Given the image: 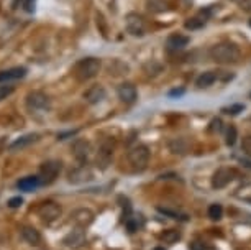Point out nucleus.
Returning <instances> with one entry per match:
<instances>
[{"mask_svg":"<svg viewBox=\"0 0 251 250\" xmlns=\"http://www.w3.org/2000/svg\"><path fill=\"white\" fill-rule=\"evenodd\" d=\"M161 239H163L166 244H174V242H177V240L181 239V232H179L177 229H169V230H166L163 235H161Z\"/></svg>","mask_w":251,"mask_h":250,"instance_id":"b1692460","label":"nucleus"},{"mask_svg":"<svg viewBox=\"0 0 251 250\" xmlns=\"http://www.w3.org/2000/svg\"><path fill=\"white\" fill-rule=\"evenodd\" d=\"M59 173H61V162L50 160V162H45L40 167V176L38 178H40L41 185H51V183L56 181Z\"/></svg>","mask_w":251,"mask_h":250,"instance_id":"423d86ee","label":"nucleus"},{"mask_svg":"<svg viewBox=\"0 0 251 250\" xmlns=\"http://www.w3.org/2000/svg\"><path fill=\"white\" fill-rule=\"evenodd\" d=\"M91 180H94V173L87 165H80L68 174V181L73 183V185H82V183H87Z\"/></svg>","mask_w":251,"mask_h":250,"instance_id":"9b49d317","label":"nucleus"},{"mask_svg":"<svg viewBox=\"0 0 251 250\" xmlns=\"http://www.w3.org/2000/svg\"><path fill=\"white\" fill-rule=\"evenodd\" d=\"M236 176V171L231 168H219L212 176V188L214 190H222L226 185H230V181Z\"/></svg>","mask_w":251,"mask_h":250,"instance_id":"1a4fd4ad","label":"nucleus"},{"mask_svg":"<svg viewBox=\"0 0 251 250\" xmlns=\"http://www.w3.org/2000/svg\"><path fill=\"white\" fill-rule=\"evenodd\" d=\"M128 163L133 167L136 171H143V169L148 167L150 162V150L145 145H138V147H133L128 152Z\"/></svg>","mask_w":251,"mask_h":250,"instance_id":"20e7f679","label":"nucleus"},{"mask_svg":"<svg viewBox=\"0 0 251 250\" xmlns=\"http://www.w3.org/2000/svg\"><path fill=\"white\" fill-rule=\"evenodd\" d=\"M100 59L94 58V56H89V58H82L80 61H77V64L74 66L73 74L74 78L80 83H86L89 79L96 78L100 71Z\"/></svg>","mask_w":251,"mask_h":250,"instance_id":"f257e3e1","label":"nucleus"},{"mask_svg":"<svg viewBox=\"0 0 251 250\" xmlns=\"http://www.w3.org/2000/svg\"><path fill=\"white\" fill-rule=\"evenodd\" d=\"M26 74V68H10L5 71H0V84H7L10 81H17V79L25 78Z\"/></svg>","mask_w":251,"mask_h":250,"instance_id":"2eb2a0df","label":"nucleus"},{"mask_svg":"<svg viewBox=\"0 0 251 250\" xmlns=\"http://www.w3.org/2000/svg\"><path fill=\"white\" fill-rule=\"evenodd\" d=\"M38 186H41V181H40V178H38V176H25V178H22V180L17 183L18 190L25 191V193L35 191Z\"/></svg>","mask_w":251,"mask_h":250,"instance_id":"6ab92c4d","label":"nucleus"},{"mask_svg":"<svg viewBox=\"0 0 251 250\" xmlns=\"http://www.w3.org/2000/svg\"><path fill=\"white\" fill-rule=\"evenodd\" d=\"M86 240H87L86 230L80 229V227H75L74 230H71V232L63 239V244L69 249H79L86 244Z\"/></svg>","mask_w":251,"mask_h":250,"instance_id":"f8f14e48","label":"nucleus"},{"mask_svg":"<svg viewBox=\"0 0 251 250\" xmlns=\"http://www.w3.org/2000/svg\"><path fill=\"white\" fill-rule=\"evenodd\" d=\"M171 152L173 153H186V150H187V145H186V141H184L182 139H176L174 141H171Z\"/></svg>","mask_w":251,"mask_h":250,"instance_id":"a878e982","label":"nucleus"},{"mask_svg":"<svg viewBox=\"0 0 251 250\" xmlns=\"http://www.w3.org/2000/svg\"><path fill=\"white\" fill-rule=\"evenodd\" d=\"M117 94H118V99L125 104H133L136 101V97H138V91H136V87L130 83L120 84L117 89Z\"/></svg>","mask_w":251,"mask_h":250,"instance_id":"ddd939ff","label":"nucleus"},{"mask_svg":"<svg viewBox=\"0 0 251 250\" xmlns=\"http://www.w3.org/2000/svg\"><path fill=\"white\" fill-rule=\"evenodd\" d=\"M153 250H164L163 247H156V249H153Z\"/></svg>","mask_w":251,"mask_h":250,"instance_id":"4c0bfd02","label":"nucleus"},{"mask_svg":"<svg viewBox=\"0 0 251 250\" xmlns=\"http://www.w3.org/2000/svg\"><path fill=\"white\" fill-rule=\"evenodd\" d=\"M113 150H115V140L107 137L100 141L97 148V155H96V163L99 168L105 169L108 165H110L112 158H113Z\"/></svg>","mask_w":251,"mask_h":250,"instance_id":"7ed1b4c3","label":"nucleus"},{"mask_svg":"<svg viewBox=\"0 0 251 250\" xmlns=\"http://www.w3.org/2000/svg\"><path fill=\"white\" fill-rule=\"evenodd\" d=\"M75 134H77L75 130H73V132H66V134H59V135H58V139H59V140H66V137H73V135H75Z\"/></svg>","mask_w":251,"mask_h":250,"instance_id":"f704fd0d","label":"nucleus"},{"mask_svg":"<svg viewBox=\"0 0 251 250\" xmlns=\"http://www.w3.org/2000/svg\"><path fill=\"white\" fill-rule=\"evenodd\" d=\"M18 2H20V7L25 12H28V13L35 12V2H36V0H18Z\"/></svg>","mask_w":251,"mask_h":250,"instance_id":"c85d7f7f","label":"nucleus"},{"mask_svg":"<svg viewBox=\"0 0 251 250\" xmlns=\"http://www.w3.org/2000/svg\"><path fill=\"white\" fill-rule=\"evenodd\" d=\"M38 216L41 218V221L46 224H51L54 222V221H58L61 218V214H63V209H61V206L58 202L54 201H45L41 202L40 206H38Z\"/></svg>","mask_w":251,"mask_h":250,"instance_id":"39448f33","label":"nucleus"},{"mask_svg":"<svg viewBox=\"0 0 251 250\" xmlns=\"http://www.w3.org/2000/svg\"><path fill=\"white\" fill-rule=\"evenodd\" d=\"M220 130H222V120H220V119L212 120V124H210V132H220Z\"/></svg>","mask_w":251,"mask_h":250,"instance_id":"72a5a7b5","label":"nucleus"},{"mask_svg":"<svg viewBox=\"0 0 251 250\" xmlns=\"http://www.w3.org/2000/svg\"><path fill=\"white\" fill-rule=\"evenodd\" d=\"M217 79H219V73H217V71H207V73H202L201 76L197 78L196 84H197V87L203 89V87L212 86Z\"/></svg>","mask_w":251,"mask_h":250,"instance_id":"412c9836","label":"nucleus"},{"mask_svg":"<svg viewBox=\"0 0 251 250\" xmlns=\"http://www.w3.org/2000/svg\"><path fill=\"white\" fill-rule=\"evenodd\" d=\"M250 27H251V20H250Z\"/></svg>","mask_w":251,"mask_h":250,"instance_id":"58836bf2","label":"nucleus"},{"mask_svg":"<svg viewBox=\"0 0 251 250\" xmlns=\"http://www.w3.org/2000/svg\"><path fill=\"white\" fill-rule=\"evenodd\" d=\"M20 235H22V239L30 245H38L41 242V234L38 232L35 227H31V225H23L20 229Z\"/></svg>","mask_w":251,"mask_h":250,"instance_id":"f3484780","label":"nucleus"},{"mask_svg":"<svg viewBox=\"0 0 251 250\" xmlns=\"http://www.w3.org/2000/svg\"><path fill=\"white\" fill-rule=\"evenodd\" d=\"M243 111H245L243 104H233V106L224 107V109H222V112H225V114H228V115H236V114H240V112H243Z\"/></svg>","mask_w":251,"mask_h":250,"instance_id":"bb28decb","label":"nucleus"},{"mask_svg":"<svg viewBox=\"0 0 251 250\" xmlns=\"http://www.w3.org/2000/svg\"><path fill=\"white\" fill-rule=\"evenodd\" d=\"M125 23H126V31L133 36H143L146 33V28H148L145 18L138 15V13H128Z\"/></svg>","mask_w":251,"mask_h":250,"instance_id":"6e6552de","label":"nucleus"},{"mask_svg":"<svg viewBox=\"0 0 251 250\" xmlns=\"http://www.w3.org/2000/svg\"><path fill=\"white\" fill-rule=\"evenodd\" d=\"M210 58L215 61V63H236L240 59V48L235 43H230V41H224V43H219L215 46H212L210 50Z\"/></svg>","mask_w":251,"mask_h":250,"instance_id":"f03ea898","label":"nucleus"},{"mask_svg":"<svg viewBox=\"0 0 251 250\" xmlns=\"http://www.w3.org/2000/svg\"><path fill=\"white\" fill-rule=\"evenodd\" d=\"M191 250H203V249L201 247L199 242H194V244H191Z\"/></svg>","mask_w":251,"mask_h":250,"instance_id":"e433bc0d","label":"nucleus"},{"mask_svg":"<svg viewBox=\"0 0 251 250\" xmlns=\"http://www.w3.org/2000/svg\"><path fill=\"white\" fill-rule=\"evenodd\" d=\"M205 17H192V18H189V20L184 23V27L187 28V30H197V28H202L203 25H205Z\"/></svg>","mask_w":251,"mask_h":250,"instance_id":"5701e85b","label":"nucleus"},{"mask_svg":"<svg viewBox=\"0 0 251 250\" xmlns=\"http://www.w3.org/2000/svg\"><path fill=\"white\" fill-rule=\"evenodd\" d=\"M207 212H208V218L212 221H219V219H222V216H224V207L220 204H210Z\"/></svg>","mask_w":251,"mask_h":250,"instance_id":"393cba45","label":"nucleus"},{"mask_svg":"<svg viewBox=\"0 0 251 250\" xmlns=\"http://www.w3.org/2000/svg\"><path fill=\"white\" fill-rule=\"evenodd\" d=\"M241 150L251 157V135H246L243 139V141H241Z\"/></svg>","mask_w":251,"mask_h":250,"instance_id":"7c9ffc66","label":"nucleus"},{"mask_svg":"<svg viewBox=\"0 0 251 250\" xmlns=\"http://www.w3.org/2000/svg\"><path fill=\"white\" fill-rule=\"evenodd\" d=\"M146 5H148L150 10L154 12V13L168 10V2H166V0H148V2H146Z\"/></svg>","mask_w":251,"mask_h":250,"instance_id":"4be33fe9","label":"nucleus"},{"mask_svg":"<svg viewBox=\"0 0 251 250\" xmlns=\"http://www.w3.org/2000/svg\"><path fill=\"white\" fill-rule=\"evenodd\" d=\"M8 207H13V209H15V207H20L22 204H23V199L20 196H17V197H12V199H8Z\"/></svg>","mask_w":251,"mask_h":250,"instance_id":"2f4dec72","label":"nucleus"},{"mask_svg":"<svg viewBox=\"0 0 251 250\" xmlns=\"http://www.w3.org/2000/svg\"><path fill=\"white\" fill-rule=\"evenodd\" d=\"M107 96V92H105V89H103L102 86H92V87H89L86 92H84V99L89 102V104H99V102H102L103 99H105Z\"/></svg>","mask_w":251,"mask_h":250,"instance_id":"dca6fc26","label":"nucleus"},{"mask_svg":"<svg viewBox=\"0 0 251 250\" xmlns=\"http://www.w3.org/2000/svg\"><path fill=\"white\" fill-rule=\"evenodd\" d=\"M71 222H73L75 227L86 229L94 222V212L87 207H79L75 209L73 214H71Z\"/></svg>","mask_w":251,"mask_h":250,"instance_id":"9d476101","label":"nucleus"},{"mask_svg":"<svg viewBox=\"0 0 251 250\" xmlns=\"http://www.w3.org/2000/svg\"><path fill=\"white\" fill-rule=\"evenodd\" d=\"M189 41L191 40L184 35H171L168 38V41H166V46H168L169 51H177V50H182L184 46H187Z\"/></svg>","mask_w":251,"mask_h":250,"instance_id":"aec40b11","label":"nucleus"},{"mask_svg":"<svg viewBox=\"0 0 251 250\" xmlns=\"http://www.w3.org/2000/svg\"><path fill=\"white\" fill-rule=\"evenodd\" d=\"M73 155L75 157V160L80 163H86L89 155H91V143L86 140H75L73 145Z\"/></svg>","mask_w":251,"mask_h":250,"instance_id":"4468645a","label":"nucleus"},{"mask_svg":"<svg viewBox=\"0 0 251 250\" xmlns=\"http://www.w3.org/2000/svg\"><path fill=\"white\" fill-rule=\"evenodd\" d=\"M40 139V135L38 134H28V135H23L20 139H17L13 143L10 145V150L12 152H18V150H23L26 147H30L31 143H35V141Z\"/></svg>","mask_w":251,"mask_h":250,"instance_id":"a211bd4d","label":"nucleus"},{"mask_svg":"<svg viewBox=\"0 0 251 250\" xmlns=\"http://www.w3.org/2000/svg\"><path fill=\"white\" fill-rule=\"evenodd\" d=\"M51 106L50 97L41 91H33L26 96V107L28 111L36 112V111H48Z\"/></svg>","mask_w":251,"mask_h":250,"instance_id":"0eeeda50","label":"nucleus"},{"mask_svg":"<svg viewBox=\"0 0 251 250\" xmlns=\"http://www.w3.org/2000/svg\"><path fill=\"white\" fill-rule=\"evenodd\" d=\"M236 129L235 127H228V129H226V145H228V147H231V145H235V141H236Z\"/></svg>","mask_w":251,"mask_h":250,"instance_id":"cd10ccee","label":"nucleus"},{"mask_svg":"<svg viewBox=\"0 0 251 250\" xmlns=\"http://www.w3.org/2000/svg\"><path fill=\"white\" fill-rule=\"evenodd\" d=\"M13 91H15L13 86H8V84H3V86H0V102H2L3 99H7Z\"/></svg>","mask_w":251,"mask_h":250,"instance_id":"c756f323","label":"nucleus"},{"mask_svg":"<svg viewBox=\"0 0 251 250\" xmlns=\"http://www.w3.org/2000/svg\"><path fill=\"white\" fill-rule=\"evenodd\" d=\"M182 94H184V89H179V91H171V92H169V96H171V97H179V96H182Z\"/></svg>","mask_w":251,"mask_h":250,"instance_id":"c9c22d12","label":"nucleus"},{"mask_svg":"<svg viewBox=\"0 0 251 250\" xmlns=\"http://www.w3.org/2000/svg\"><path fill=\"white\" fill-rule=\"evenodd\" d=\"M240 8L246 13H251V0H240Z\"/></svg>","mask_w":251,"mask_h":250,"instance_id":"473e14b6","label":"nucleus"}]
</instances>
